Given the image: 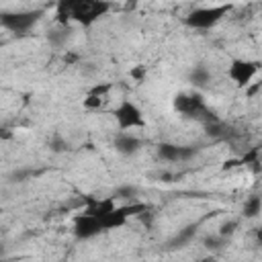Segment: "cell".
<instances>
[{
	"mask_svg": "<svg viewBox=\"0 0 262 262\" xmlns=\"http://www.w3.org/2000/svg\"><path fill=\"white\" fill-rule=\"evenodd\" d=\"M74 231H76V235H80V237H92V235L100 233L102 227H100V223H98L96 217H90V215L82 213L80 217H76Z\"/></svg>",
	"mask_w": 262,
	"mask_h": 262,
	"instance_id": "cell-4",
	"label": "cell"
},
{
	"mask_svg": "<svg viewBox=\"0 0 262 262\" xmlns=\"http://www.w3.org/2000/svg\"><path fill=\"white\" fill-rule=\"evenodd\" d=\"M196 106H199V100H194L192 96L180 94V96L176 98V108L182 111V113H190V111H194Z\"/></svg>",
	"mask_w": 262,
	"mask_h": 262,
	"instance_id": "cell-8",
	"label": "cell"
},
{
	"mask_svg": "<svg viewBox=\"0 0 262 262\" xmlns=\"http://www.w3.org/2000/svg\"><path fill=\"white\" fill-rule=\"evenodd\" d=\"M260 68H262V63L256 61V59L235 57V59H231V63H229V68H227V78H229L237 88L248 90V88L254 84V80H256Z\"/></svg>",
	"mask_w": 262,
	"mask_h": 262,
	"instance_id": "cell-1",
	"label": "cell"
},
{
	"mask_svg": "<svg viewBox=\"0 0 262 262\" xmlns=\"http://www.w3.org/2000/svg\"><path fill=\"white\" fill-rule=\"evenodd\" d=\"M262 211V199L260 196H250L248 201H246V205H244V215H248V217H256L258 213Z\"/></svg>",
	"mask_w": 262,
	"mask_h": 262,
	"instance_id": "cell-7",
	"label": "cell"
},
{
	"mask_svg": "<svg viewBox=\"0 0 262 262\" xmlns=\"http://www.w3.org/2000/svg\"><path fill=\"white\" fill-rule=\"evenodd\" d=\"M104 102H106V96L88 92V94L84 96V100H82V106H84L86 111H100V108L104 106Z\"/></svg>",
	"mask_w": 262,
	"mask_h": 262,
	"instance_id": "cell-6",
	"label": "cell"
},
{
	"mask_svg": "<svg viewBox=\"0 0 262 262\" xmlns=\"http://www.w3.org/2000/svg\"><path fill=\"white\" fill-rule=\"evenodd\" d=\"M143 72H145V68H135V70L131 72V76H133V78H141V76H143Z\"/></svg>",
	"mask_w": 262,
	"mask_h": 262,
	"instance_id": "cell-11",
	"label": "cell"
},
{
	"mask_svg": "<svg viewBox=\"0 0 262 262\" xmlns=\"http://www.w3.org/2000/svg\"><path fill=\"white\" fill-rule=\"evenodd\" d=\"M160 156L162 158H178L180 156V149L174 147V145H162L160 147Z\"/></svg>",
	"mask_w": 262,
	"mask_h": 262,
	"instance_id": "cell-9",
	"label": "cell"
},
{
	"mask_svg": "<svg viewBox=\"0 0 262 262\" xmlns=\"http://www.w3.org/2000/svg\"><path fill=\"white\" fill-rule=\"evenodd\" d=\"M242 164H244V160L231 158V160H225V162H223V170H233V168H239Z\"/></svg>",
	"mask_w": 262,
	"mask_h": 262,
	"instance_id": "cell-10",
	"label": "cell"
},
{
	"mask_svg": "<svg viewBox=\"0 0 262 262\" xmlns=\"http://www.w3.org/2000/svg\"><path fill=\"white\" fill-rule=\"evenodd\" d=\"M113 117H115V121H117V125H119V129H121L123 133H129L131 129H143V127H145L143 111H141L135 102H131V100H127V98H123V100L115 106Z\"/></svg>",
	"mask_w": 262,
	"mask_h": 262,
	"instance_id": "cell-2",
	"label": "cell"
},
{
	"mask_svg": "<svg viewBox=\"0 0 262 262\" xmlns=\"http://www.w3.org/2000/svg\"><path fill=\"white\" fill-rule=\"evenodd\" d=\"M227 10H229V6H201L188 14L186 23L194 29H211L213 25H217L221 20V16H225Z\"/></svg>",
	"mask_w": 262,
	"mask_h": 262,
	"instance_id": "cell-3",
	"label": "cell"
},
{
	"mask_svg": "<svg viewBox=\"0 0 262 262\" xmlns=\"http://www.w3.org/2000/svg\"><path fill=\"white\" fill-rule=\"evenodd\" d=\"M139 147V139L137 137H131V133H121L119 139H117V151L121 154H133L137 151Z\"/></svg>",
	"mask_w": 262,
	"mask_h": 262,
	"instance_id": "cell-5",
	"label": "cell"
}]
</instances>
